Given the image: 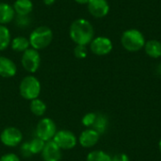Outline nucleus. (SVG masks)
Returning a JSON list of instances; mask_svg holds the SVG:
<instances>
[{"mask_svg": "<svg viewBox=\"0 0 161 161\" xmlns=\"http://www.w3.org/2000/svg\"><path fill=\"white\" fill-rule=\"evenodd\" d=\"M69 35L72 41L79 45L90 44L94 38V29L92 25L86 19L80 18L75 20L69 29Z\"/></svg>", "mask_w": 161, "mask_h": 161, "instance_id": "1", "label": "nucleus"}, {"mask_svg": "<svg viewBox=\"0 0 161 161\" xmlns=\"http://www.w3.org/2000/svg\"><path fill=\"white\" fill-rule=\"evenodd\" d=\"M144 35L136 28H130L122 34L121 43L122 46L128 52H138L142 50L145 45Z\"/></svg>", "mask_w": 161, "mask_h": 161, "instance_id": "2", "label": "nucleus"}, {"mask_svg": "<svg viewBox=\"0 0 161 161\" xmlns=\"http://www.w3.org/2000/svg\"><path fill=\"white\" fill-rule=\"evenodd\" d=\"M28 40L33 49H44L53 41V31L45 25L38 26L30 33Z\"/></svg>", "mask_w": 161, "mask_h": 161, "instance_id": "3", "label": "nucleus"}, {"mask_svg": "<svg viewBox=\"0 0 161 161\" xmlns=\"http://www.w3.org/2000/svg\"><path fill=\"white\" fill-rule=\"evenodd\" d=\"M20 94L26 100H34L38 98L41 92V83L33 75H27L20 83L19 87Z\"/></svg>", "mask_w": 161, "mask_h": 161, "instance_id": "4", "label": "nucleus"}, {"mask_svg": "<svg viewBox=\"0 0 161 161\" xmlns=\"http://www.w3.org/2000/svg\"><path fill=\"white\" fill-rule=\"evenodd\" d=\"M21 62L25 70L28 73H35L36 71H38L41 64V56L38 50L28 48L27 50L23 52Z\"/></svg>", "mask_w": 161, "mask_h": 161, "instance_id": "5", "label": "nucleus"}, {"mask_svg": "<svg viewBox=\"0 0 161 161\" xmlns=\"http://www.w3.org/2000/svg\"><path fill=\"white\" fill-rule=\"evenodd\" d=\"M57 133V127L54 121L50 118L42 119L36 128L37 137L44 142H50Z\"/></svg>", "mask_w": 161, "mask_h": 161, "instance_id": "6", "label": "nucleus"}, {"mask_svg": "<svg viewBox=\"0 0 161 161\" xmlns=\"http://www.w3.org/2000/svg\"><path fill=\"white\" fill-rule=\"evenodd\" d=\"M91 51L96 56H106L113 49V44L110 39L105 36L93 38L90 43Z\"/></svg>", "mask_w": 161, "mask_h": 161, "instance_id": "7", "label": "nucleus"}, {"mask_svg": "<svg viewBox=\"0 0 161 161\" xmlns=\"http://www.w3.org/2000/svg\"><path fill=\"white\" fill-rule=\"evenodd\" d=\"M53 142L60 148L64 150L73 149L77 142L75 135L69 130H60L56 133L53 138Z\"/></svg>", "mask_w": 161, "mask_h": 161, "instance_id": "8", "label": "nucleus"}, {"mask_svg": "<svg viewBox=\"0 0 161 161\" xmlns=\"http://www.w3.org/2000/svg\"><path fill=\"white\" fill-rule=\"evenodd\" d=\"M0 140L4 145L8 147H15L21 143L23 140V134L16 127H7L2 131Z\"/></svg>", "mask_w": 161, "mask_h": 161, "instance_id": "9", "label": "nucleus"}, {"mask_svg": "<svg viewBox=\"0 0 161 161\" xmlns=\"http://www.w3.org/2000/svg\"><path fill=\"white\" fill-rule=\"evenodd\" d=\"M89 12L95 18H103L109 12V4L108 0H89Z\"/></svg>", "mask_w": 161, "mask_h": 161, "instance_id": "10", "label": "nucleus"}, {"mask_svg": "<svg viewBox=\"0 0 161 161\" xmlns=\"http://www.w3.org/2000/svg\"><path fill=\"white\" fill-rule=\"evenodd\" d=\"M61 149L53 142H47L42 152V157L44 161H60Z\"/></svg>", "mask_w": 161, "mask_h": 161, "instance_id": "11", "label": "nucleus"}, {"mask_svg": "<svg viewBox=\"0 0 161 161\" xmlns=\"http://www.w3.org/2000/svg\"><path fill=\"white\" fill-rule=\"evenodd\" d=\"M99 138L100 135L95 130H93L92 128L87 129L81 133L79 137V143L84 148H91L98 142Z\"/></svg>", "mask_w": 161, "mask_h": 161, "instance_id": "12", "label": "nucleus"}, {"mask_svg": "<svg viewBox=\"0 0 161 161\" xmlns=\"http://www.w3.org/2000/svg\"><path fill=\"white\" fill-rule=\"evenodd\" d=\"M17 71L15 63L8 58L0 56V76L8 78L15 75Z\"/></svg>", "mask_w": 161, "mask_h": 161, "instance_id": "13", "label": "nucleus"}, {"mask_svg": "<svg viewBox=\"0 0 161 161\" xmlns=\"http://www.w3.org/2000/svg\"><path fill=\"white\" fill-rule=\"evenodd\" d=\"M15 17V11L12 6L7 3H0V25H5L10 23Z\"/></svg>", "mask_w": 161, "mask_h": 161, "instance_id": "14", "label": "nucleus"}, {"mask_svg": "<svg viewBox=\"0 0 161 161\" xmlns=\"http://www.w3.org/2000/svg\"><path fill=\"white\" fill-rule=\"evenodd\" d=\"M143 48L146 55L152 58H158L161 57V42L158 40L147 41Z\"/></svg>", "mask_w": 161, "mask_h": 161, "instance_id": "15", "label": "nucleus"}, {"mask_svg": "<svg viewBox=\"0 0 161 161\" xmlns=\"http://www.w3.org/2000/svg\"><path fill=\"white\" fill-rule=\"evenodd\" d=\"M12 7L17 15L27 16L33 9V3L31 0H16Z\"/></svg>", "mask_w": 161, "mask_h": 161, "instance_id": "16", "label": "nucleus"}, {"mask_svg": "<svg viewBox=\"0 0 161 161\" xmlns=\"http://www.w3.org/2000/svg\"><path fill=\"white\" fill-rule=\"evenodd\" d=\"M10 44H11V48L17 52H25V50L29 48V45H30L29 40L23 36H18L14 38L11 41Z\"/></svg>", "mask_w": 161, "mask_h": 161, "instance_id": "17", "label": "nucleus"}, {"mask_svg": "<svg viewBox=\"0 0 161 161\" xmlns=\"http://www.w3.org/2000/svg\"><path fill=\"white\" fill-rule=\"evenodd\" d=\"M92 127L99 135L104 134L108 128V118L105 115H96V119Z\"/></svg>", "mask_w": 161, "mask_h": 161, "instance_id": "18", "label": "nucleus"}, {"mask_svg": "<svg viewBox=\"0 0 161 161\" xmlns=\"http://www.w3.org/2000/svg\"><path fill=\"white\" fill-rule=\"evenodd\" d=\"M30 110L36 116H42L46 111V105L43 101L36 98L30 102Z\"/></svg>", "mask_w": 161, "mask_h": 161, "instance_id": "19", "label": "nucleus"}, {"mask_svg": "<svg viewBox=\"0 0 161 161\" xmlns=\"http://www.w3.org/2000/svg\"><path fill=\"white\" fill-rule=\"evenodd\" d=\"M10 44V32L3 25H0V51L8 48Z\"/></svg>", "mask_w": 161, "mask_h": 161, "instance_id": "20", "label": "nucleus"}, {"mask_svg": "<svg viewBox=\"0 0 161 161\" xmlns=\"http://www.w3.org/2000/svg\"><path fill=\"white\" fill-rule=\"evenodd\" d=\"M111 158L109 155L100 150L92 151L87 156V161H111Z\"/></svg>", "mask_w": 161, "mask_h": 161, "instance_id": "21", "label": "nucleus"}, {"mask_svg": "<svg viewBox=\"0 0 161 161\" xmlns=\"http://www.w3.org/2000/svg\"><path fill=\"white\" fill-rule=\"evenodd\" d=\"M45 145V142L42 141L40 138H35L33 139L30 142H29V147H30V151L32 155H36L38 153H42L43 148Z\"/></svg>", "mask_w": 161, "mask_h": 161, "instance_id": "22", "label": "nucleus"}, {"mask_svg": "<svg viewBox=\"0 0 161 161\" xmlns=\"http://www.w3.org/2000/svg\"><path fill=\"white\" fill-rule=\"evenodd\" d=\"M74 55L75 56V58H77L79 59L85 58L88 55V49H87L86 45L76 44L75 49H74Z\"/></svg>", "mask_w": 161, "mask_h": 161, "instance_id": "23", "label": "nucleus"}, {"mask_svg": "<svg viewBox=\"0 0 161 161\" xmlns=\"http://www.w3.org/2000/svg\"><path fill=\"white\" fill-rule=\"evenodd\" d=\"M96 115L95 113H92V112H90V113H87L83 119H82V124L83 125L87 126V127H92V125L94 124V121L96 119Z\"/></svg>", "mask_w": 161, "mask_h": 161, "instance_id": "24", "label": "nucleus"}, {"mask_svg": "<svg viewBox=\"0 0 161 161\" xmlns=\"http://www.w3.org/2000/svg\"><path fill=\"white\" fill-rule=\"evenodd\" d=\"M21 153L25 158H29L30 156H32L31 151H30V147H29V142H25L22 144L21 146Z\"/></svg>", "mask_w": 161, "mask_h": 161, "instance_id": "25", "label": "nucleus"}, {"mask_svg": "<svg viewBox=\"0 0 161 161\" xmlns=\"http://www.w3.org/2000/svg\"><path fill=\"white\" fill-rule=\"evenodd\" d=\"M0 161H20V158L15 154H6L0 158Z\"/></svg>", "mask_w": 161, "mask_h": 161, "instance_id": "26", "label": "nucleus"}, {"mask_svg": "<svg viewBox=\"0 0 161 161\" xmlns=\"http://www.w3.org/2000/svg\"><path fill=\"white\" fill-rule=\"evenodd\" d=\"M111 161H130V159L125 154H118L111 158Z\"/></svg>", "mask_w": 161, "mask_h": 161, "instance_id": "27", "label": "nucleus"}, {"mask_svg": "<svg viewBox=\"0 0 161 161\" xmlns=\"http://www.w3.org/2000/svg\"><path fill=\"white\" fill-rule=\"evenodd\" d=\"M28 19H27V16H20L18 15L17 17V24L20 25V26H25L28 25Z\"/></svg>", "mask_w": 161, "mask_h": 161, "instance_id": "28", "label": "nucleus"}, {"mask_svg": "<svg viewBox=\"0 0 161 161\" xmlns=\"http://www.w3.org/2000/svg\"><path fill=\"white\" fill-rule=\"evenodd\" d=\"M43 1V4H45L46 6H51L55 3L56 0H42Z\"/></svg>", "mask_w": 161, "mask_h": 161, "instance_id": "29", "label": "nucleus"}, {"mask_svg": "<svg viewBox=\"0 0 161 161\" xmlns=\"http://www.w3.org/2000/svg\"><path fill=\"white\" fill-rule=\"evenodd\" d=\"M75 1L80 5H85V4H88V2H89V0H75Z\"/></svg>", "mask_w": 161, "mask_h": 161, "instance_id": "30", "label": "nucleus"}, {"mask_svg": "<svg viewBox=\"0 0 161 161\" xmlns=\"http://www.w3.org/2000/svg\"><path fill=\"white\" fill-rule=\"evenodd\" d=\"M157 73H158V75L161 76V64H159L158 66V69H157Z\"/></svg>", "mask_w": 161, "mask_h": 161, "instance_id": "31", "label": "nucleus"}, {"mask_svg": "<svg viewBox=\"0 0 161 161\" xmlns=\"http://www.w3.org/2000/svg\"><path fill=\"white\" fill-rule=\"evenodd\" d=\"M158 148H159V151H160L161 153V140L159 141V143H158Z\"/></svg>", "mask_w": 161, "mask_h": 161, "instance_id": "32", "label": "nucleus"}]
</instances>
